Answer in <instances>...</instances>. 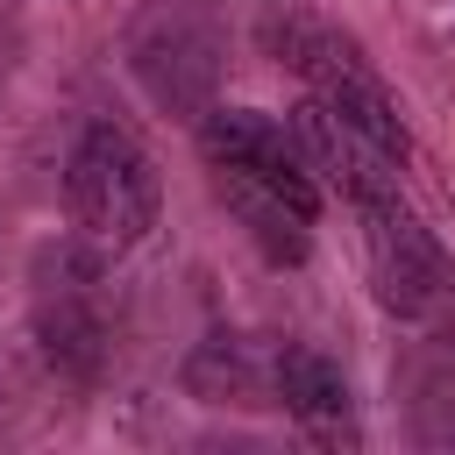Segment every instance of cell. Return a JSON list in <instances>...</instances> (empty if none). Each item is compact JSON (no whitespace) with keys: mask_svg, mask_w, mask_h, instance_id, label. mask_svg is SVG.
I'll return each mask as SVG.
<instances>
[{"mask_svg":"<svg viewBox=\"0 0 455 455\" xmlns=\"http://www.w3.org/2000/svg\"><path fill=\"white\" fill-rule=\"evenodd\" d=\"M263 50H270L284 71H299L313 100H327L334 114H348L355 128H370L391 156L412 149V135H405V121H398V100L384 92V78L370 71V57H363L341 28H327V21H313V14H277V21H263Z\"/></svg>","mask_w":455,"mask_h":455,"instance_id":"obj_3","label":"cell"},{"mask_svg":"<svg viewBox=\"0 0 455 455\" xmlns=\"http://www.w3.org/2000/svg\"><path fill=\"white\" fill-rule=\"evenodd\" d=\"M270 391H277V405H284L306 434H320V441L355 434V427H348V384H341V370H334L327 355H313V348H277V355H270Z\"/></svg>","mask_w":455,"mask_h":455,"instance_id":"obj_8","label":"cell"},{"mask_svg":"<svg viewBox=\"0 0 455 455\" xmlns=\"http://www.w3.org/2000/svg\"><path fill=\"white\" fill-rule=\"evenodd\" d=\"M199 156L213 171V185H263L284 192L291 206L320 213V178L306 171V149L291 135V121H270L256 107H206L199 114Z\"/></svg>","mask_w":455,"mask_h":455,"instance_id":"obj_4","label":"cell"},{"mask_svg":"<svg viewBox=\"0 0 455 455\" xmlns=\"http://www.w3.org/2000/svg\"><path fill=\"white\" fill-rule=\"evenodd\" d=\"M355 220H363V256H370L377 299H384L398 320L441 313V299H448V256H441V242L405 213V199H398V192H391V199H370V206H355Z\"/></svg>","mask_w":455,"mask_h":455,"instance_id":"obj_6","label":"cell"},{"mask_svg":"<svg viewBox=\"0 0 455 455\" xmlns=\"http://www.w3.org/2000/svg\"><path fill=\"white\" fill-rule=\"evenodd\" d=\"M107 270L100 256L85 249H43L36 263V334H43V355L64 370V377H92L107 363Z\"/></svg>","mask_w":455,"mask_h":455,"instance_id":"obj_5","label":"cell"},{"mask_svg":"<svg viewBox=\"0 0 455 455\" xmlns=\"http://www.w3.org/2000/svg\"><path fill=\"white\" fill-rule=\"evenodd\" d=\"M128 71L135 85L178 114V121H199L213 100H220V71H228V36L213 28L206 7L192 0H149L135 21H128Z\"/></svg>","mask_w":455,"mask_h":455,"instance_id":"obj_2","label":"cell"},{"mask_svg":"<svg viewBox=\"0 0 455 455\" xmlns=\"http://www.w3.org/2000/svg\"><path fill=\"white\" fill-rule=\"evenodd\" d=\"M291 135H299V149H306V171H313L327 192H341L348 206H370V199H391V192H398V164H405V156H391L370 128H355V121L334 114L327 100L306 92V107L291 114Z\"/></svg>","mask_w":455,"mask_h":455,"instance_id":"obj_7","label":"cell"},{"mask_svg":"<svg viewBox=\"0 0 455 455\" xmlns=\"http://www.w3.org/2000/svg\"><path fill=\"white\" fill-rule=\"evenodd\" d=\"M64 199H71V220L85 228L92 249H135L149 228H156V206H164V185H156V164L149 149L114 128V121H92L71 156H64Z\"/></svg>","mask_w":455,"mask_h":455,"instance_id":"obj_1","label":"cell"}]
</instances>
